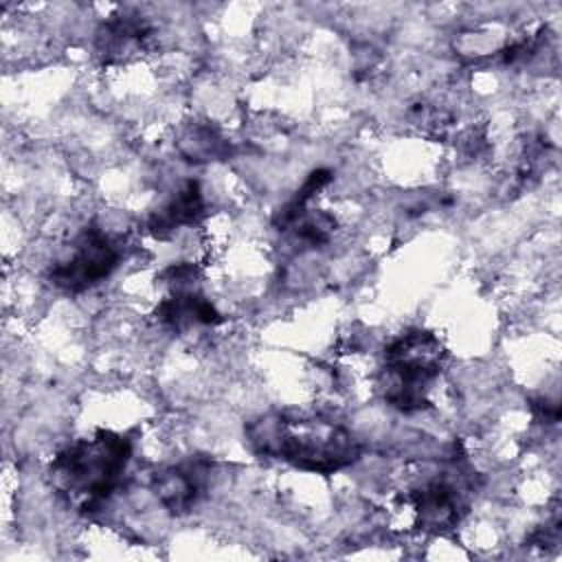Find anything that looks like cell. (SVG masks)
<instances>
[{
	"instance_id": "6da1fadb",
	"label": "cell",
	"mask_w": 562,
	"mask_h": 562,
	"mask_svg": "<svg viewBox=\"0 0 562 562\" xmlns=\"http://www.w3.org/2000/svg\"><path fill=\"white\" fill-rule=\"evenodd\" d=\"M132 457L127 437L97 430L90 439H77L66 446L50 463V479L79 509H94L121 485Z\"/></svg>"
},
{
	"instance_id": "7a4b0ae2",
	"label": "cell",
	"mask_w": 562,
	"mask_h": 562,
	"mask_svg": "<svg viewBox=\"0 0 562 562\" xmlns=\"http://www.w3.org/2000/svg\"><path fill=\"white\" fill-rule=\"evenodd\" d=\"M263 432L274 437L259 441L263 452H274L307 472L329 474L353 463L360 454V446L351 432L321 419H279L274 428Z\"/></svg>"
},
{
	"instance_id": "3957f363",
	"label": "cell",
	"mask_w": 562,
	"mask_h": 562,
	"mask_svg": "<svg viewBox=\"0 0 562 562\" xmlns=\"http://www.w3.org/2000/svg\"><path fill=\"white\" fill-rule=\"evenodd\" d=\"M386 400L404 411H419L428 404V384L441 371V345L430 331L411 329L395 338L384 351Z\"/></svg>"
},
{
	"instance_id": "277c9868",
	"label": "cell",
	"mask_w": 562,
	"mask_h": 562,
	"mask_svg": "<svg viewBox=\"0 0 562 562\" xmlns=\"http://www.w3.org/2000/svg\"><path fill=\"white\" fill-rule=\"evenodd\" d=\"M121 261V246L99 224L90 222L50 270V283L68 294L86 292L108 279Z\"/></svg>"
},
{
	"instance_id": "5b68a950",
	"label": "cell",
	"mask_w": 562,
	"mask_h": 562,
	"mask_svg": "<svg viewBox=\"0 0 562 562\" xmlns=\"http://www.w3.org/2000/svg\"><path fill=\"white\" fill-rule=\"evenodd\" d=\"M411 503L417 514V522L428 531L452 529L459 522L463 501L459 490L448 481H428L411 494Z\"/></svg>"
},
{
	"instance_id": "8992f818",
	"label": "cell",
	"mask_w": 562,
	"mask_h": 562,
	"mask_svg": "<svg viewBox=\"0 0 562 562\" xmlns=\"http://www.w3.org/2000/svg\"><path fill=\"white\" fill-rule=\"evenodd\" d=\"M156 318L171 327V329H184V327H191V325H217L222 323V314L215 310V305L193 292V290H184V288H178L171 296H167L158 310H156Z\"/></svg>"
},
{
	"instance_id": "52a82bcc",
	"label": "cell",
	"mask_w": 562,
	"mask_h": 562,
	"mask_svg": "<svg viewBox=\"0 0 562 562\" xmlns=\"http://www.w3.org/2000/svg\"><path fill=\"white\" fill-rule=\"evenodd\" d=\"M204 211V198L200 191V184L195 180L184 182V187L149 217V231L156 237H167L180 226H189L198 222V217Z\"/></svg>"
},
{
	"instance_id": "ba28073f",
	"label": "cell",
	"mask_w": 562,
	"mask_h": 562,
	"mask_svg": "<svg viewBox=\"0 0 562 562\" xmlns=\"http://www.w3.org/2000/svg\"><path fill=\"white\" fill-rule=\"evenodd\" d=\"M200 487H202V474L198 465L167 468L154 476V490L158 501L176 514L187 512L195 503Z\"/></svg>"
}]
</instances>
